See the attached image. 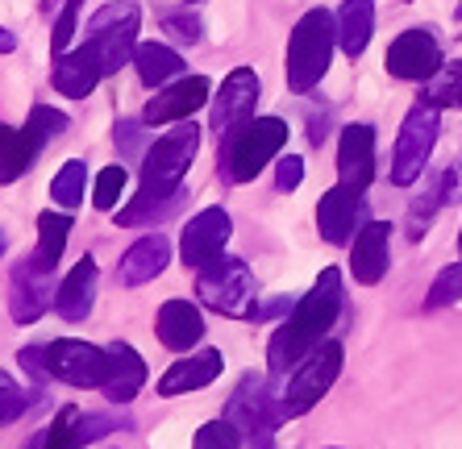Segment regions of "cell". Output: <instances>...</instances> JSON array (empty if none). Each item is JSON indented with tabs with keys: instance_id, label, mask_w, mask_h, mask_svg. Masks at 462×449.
I'll return each instance as SVG.
<instances>
[{
	"instance_id": "obj_1",
	"label": "cell",
	"mask_w": 462,
	"mask_h": 449,
	"mask_svg": "<svg viewBox=\"0 0 462 449\" xmlns=\"http://www.w3.org/2000/svg\"><path fill=\"white\" fill-rule=\"evenodd\" d=\"M196 150H200V129L192 121H175L142 159V188L138 196L117 213V224H151L175 213V204L183 200V175L192 167Z\"/></svg>"
},
{
	"instance_id": "obj_2",
	"label": "cell",
	"mask_w": 462,
	"mask_h": 449,
	"mask_svg": "<svg viewBox=\"0 0 462 449\" xmlns=\"http://www.w3.org/2000/svg\"><path fill=\"white\" fill-rule=\"evenodd\" d=\"M346 304V291H342V275L334 267L321 270L317 283L309 288V296L291 308V316L275 329L267 345V362H271V379H283L288 366H296L304 353H312L317 345L325 342V333L334 329L337 312Z\"/></svg>"
},
{
	"instance_id": "obj_3",
	"label": "cell",
	"mask_w": 462,
	"mask_h": 449,
	"mask_svg": "<svg viewBox=\"0 0 462 449\" xmlns=\"http://www.w3.org/2000/svg\"><path fill=\"white\" fill-rule=\"evenodd\" d=\"M337 46V17L325 9L304 13L288 38V87L296 96H309L312 87L325 79L329 59Z\"/></svg>"
},
{
	"instance_id": "obj_4",
	"label": "cell",
	"mask_w": 462,
	"mask_h": 449,
	"mask_svg": "<svg viewBox=\"0 0 462 449\" xmlns=\"http://www.w3.org/2000/svg\"><path fill=\"white\" fill-rule=\"evenodd\" d=\"M196 296L200 304L221 316H234V321H246L254 316V275L242 258H229V254H217L213 262L200 267L196 275Z\"/></svg>"
},
{
	"instance_id": "obj_5",
	"label": "cell",
	"mask_w": 462,
	"mask_h": 449,
	"mask_svg": "<svg viewBox=\"0 0 462 449\" xmlns=\"http://www.w3.org/2000/svg\"><path fill=\"white\" fill-rule=\"evenodd\" d=\"M337 371H342V345L337 342H321L312 353H304L300 362L291 366V379L288 387L280 391V417L283 420H296L304 412L321 404V396L334 387Z\"/></svg>"
},
{
	"instance_id": "obj_6",
	"label": "cell",
	"mask_w": 462,
	"mask_h": 449,
	"mask_svg": "<svg viewBox=\"0 0 462 449\" xmlns=\"http://www.w3.org/2000/svg\"><path fill=\"white\" fill-rule=\"evenodd\" d=\"M221 146H226V154H221L226 175L234 183H250L263 175V167H267L283 146H288V125H283L280 117H254L237 129L229 142H221Z\"/></svg>"
},
{
	"instance_id": "obj_7",
	"label": "cell",
	"mask_w": 462,
	"mask_h": 449,
	"mask_svg": "<svg viewBox=\"0 0 462 449\" xmlns=\"http://www.w3.org/2000/svg\"><path fill=\"white\" fill-rule=\"evenodd\" d=\"M138 25H142V13L129 0H113V5H105V9H97L88 17V46L100 54L105 75H117L125 63H134Z\"/></svg>"
},
{
	"instance_id": "obj_8",
	"label": "cell",
	"mask_w": 462,
	"mask_h": 449,
	"mask_svg": "<svg viewBox=\"0 0 462 449\" xmlns=\"http://www.w3.org/2000/svg\"><path fill=\"white\" fill-rule=\"evenodd\" d=\"M438 129H441L438 105L420 100V105L409 108V117L400 125L396 150H392V183H396V188H409V183L420 179L433 146H438Z\"/></svg>"
},
{
	"instance_id": "obj_9",
	"label": "cell",
	"mask_w": 462,
	"mask_h": 449,
	"mask_svg": "<svg viewBox=\"0 0 462 449\" xmlns=\"http://www.w3.org/2000/svg\"><path fill=\"white\" fill-rule=\"evenodd\" d=\"M42 371L67 387H84V391L97 387L100 391L108 379V345L100 350V345L76 342V337L51 342V345H42Z\"/></svg>"
},
{
	"instance_id": "obj_10",
	"label": "cell",
	"mask_w": 462,
	"mask_h": 449,
	"mask_svg": "<svg viewBox=\"0 0 462 449\" xmlns=\"http://www.w3.org/2000/svg\"><path fill=\"white\" fill-rule=\"evenodd\" d=\"M258 96H263V84L250 67H237V71L226 75L221 92L213 96V133L221 142H229L237 129L254 121V108H258Z\"/></svg>"
},
{
	"instance_id": "obj_11",
	"label": "cell",
	"mask_w": 462,
	"mask_h": 449,
	"mask_svg": "<svg viewBox=\"0 0 462 449\" xmlns=\"http://www.w3.org/2000/svg\"><path fill=\"white\" fill-rule=\"evenodd\" d=\"M387 75L396 79H425L430 84L433 75L441 71V46L430 30H404L396 42L387 46Z\"/></svg>"
},
{
	"instance_id": "obj_12",
	"label": "cell",
	"mask_w": 462,
	"mask_h": 449,
	"mask_svg": "<svg viewBox=\"0 0 462 449\" xmlns=\"http://www.w3.org/2000/svg\"><path fill=\"white\" fill-rule=\"evenodd\" d=\"M226 417L242 428V437H246L250 445H254V437H267L271 428H275V420H283L280 404H271L267 383H263L258 374H246V379L237 383V391L229 396Z\"/></svg>"
},
{
	"instance_id": "obj_13",
	"label": "cell",
	"mask_w": 462,
	"mask_h": 449,
	"mask_svg": "<svg viewBox=\"0 0 462 449\" xmlns=\"http://www.w3.org/2000/svg\"><path fill=\"white\" fill-rule=\"evenodd\" d=\"M229 237H234V221H229L226 208H205V213H196L188 221L180 237V254H183V267H205L213 262L217 254H226Z\"/></svg>"
},
{
	"instance_id": "obj_14",
	"label": "cell",
	"mask_w": 462,
	"mask_h": 449,
	"mask_svg": "<svg viewBox=\"0 0 462 449\" xmlns=\"http://www.w3.org/2000/svg\"><path fill=\"white\" fill-rule=\"evenodd\" d=\"M363 192H355V188H329V192L321 196V204H317V229H321V237L329 242V246H350L358 237V229H363Z\"/></svg>"
},
{
	"instance_id": "obj_15",
	"label": "cell",
	"mask_w": 462,
	"mask_h": 449,
	"mask_svg": "<svg viewBox=\"0 0 462 449\" xmlns=\"http://www.w3.org/2000/svg\"><path fill=\"white\" fill-rule=\"evenodd\" d=\"M208 92H213V84H208L205 75H188V79H180V84L159 87V96H151V105H146V113H142V121H146V125L188 121L196 108L208 105Z\"/></svg>"
},
{
	"instance_id": "obj_16",
	"label": "cell",
	"mask_w": 462,
	"mask_h": 449,
	"mask_svg": "<svg viewBox=\"0 0 462 449\" xmlns=\"http://www.w3.org/2000/svg\"><path fill=\"white\" fill-rule=\"evenodd\" d=\"M337 179L342 188L366 192L375 179V129L371 125H346L337 138Z\"/></svg>"
},
{
	"instance_id": "obj_17",
	"label": "cell",
	"mask_w": 462,
	"mask_h": 449,
	"mask_svg": "<svg viewBox=\"0 0 462 449\" xmlns=\"http://www.w3.org/2000/svg\"><path fill=\"white\" fill-rule=\"evenodd\" d=\"M105 79V67H100V54L92 46H79V50H63L54 54V67H51V84L59 96H71V100H88L97 92V84Z\"/></svg>"
},
{
	"instance_id": "obj_18",
	"label": "cell",
	"mask_w": 462,
	"mask_h": 449,
	"mask_svg": "<svg viewBox=\"0 0 462 449\" xmlns=\"http://www.w3.org/2000/svg\"><path fill=\"white\" fill-rule=\"evenodd\" d=\"M392 262V224L387 221H366L358 229V237L350 242V270L363 288H375L379 279L387 275Z\"/></svg>"
},
{
	"instance_id": "obj_19",
	"label": "cell",
	"mask_w": 462,
	"mask_h": 449,
	"mask_svg": "<svg viewBox=\"0 0 462 449\" xmlns=\"http://www.w3.org/2000/svg\"><path fill=\"white\" fill-rule=\"evenodd\" d=\"M97 279H100L97 258L84 254L76 267H71V275L59 283V291H54V312L71 325L88 321V312H92V304H97Z\"/></svg>"
},
{
	"instance_id": "obj_20",
	"label": "cell",
	"mask_w": 462,
	"mask_h": 449,
	"mask_svg": "<svg viewBox=\"0 0 462 449\" xmlns=\"http://www.w3.org/2000/svg\"><path fill=\"white\" fill-rule=\"evenodd\" d=\"M171 262V242L162 234H146L138 237L134 246L121 254L117 262V279L121 288H142V283H151V279L162 275V267Z\"/></svg>"
},
{
	"instance_id": "obj_21",
	"label": "cell",
	"mask_w": 462,
	"mask_h": 449,
	"mask_svg": "<svg viewBox=\"0 0 462 449\" xmlns=\"http://www.w3.org/2000/svg\"><path fill=\"white\" fill-rule=\"evenodd\" d=\"M142 387H146V362H142V353L134 350L129 342H113L108 345V379H105V391L108 404H134Z\"/></svg>"
},
{
	"instance_id": "obj_22",
	"label": "cell",
	"mask_w": 462,
	"mask_h": 449,
	"mask_svg": "<svg viewBox=\"0 0 462 449\" xmlns=\"http://www.w3.org/2000/svg\"><path fill=\"white\" fill-rule=\"evenodd\" d=\"M154 333H159V342L167 345V350L188 353L205 337V316H200V308L188 304V299H167L159 308V316H154Z\"/></svg>"
},
{
	"instance_id": "obj_23",
	"label": "cell",
	"mask_w": 462,
	"mask_h": 449,
	"mask_svg": "<svg viewBox=\"0 0 462 449\" xmlns=\"http://www.w3.org/2000/svg\"><path fill=\"white\" fill-rule=\"evenodd\" d=\"M51 304H54V283H51V275L33 270L30 262H17V267H13V296H9L13 321L33 325L46 308H51Z\"/></svg>"
},
{
	"instance_id": "obj_24",
	"label": "cell",
	"mask_w": 462,
	"mask_h": 449,
	"mask_svg": "<svg viewBox=\"0 0 462 449\" xmlns=\"http://www.w3.org/2000/svg\"><path fill=\"white\" fill-rule=\"evenodd\" d=\"M42 146H46V138L30 125V121H25L22 129L0 121V183L22 179V175L33 167V159L42 154Z\"/></svg>"
},
{
	"instance_id": "obj_25",
	"label": "cell",
	"mask_w": 462,
	"mask_h": 449,
	"mask_svg": "<svg viewBox=\"0 0 462 449\" xmlns=\"http://www.w3.org/2000/svg\"><path fill=\"white\" fill-rule=\"evenodd\" d=\"M221 366H226L221 350H200V353H192V358L175 362L171 371L159 379V396H188V391H200V387H208L217 374H221Z\"/></svg>"
},
{
	"instance_id": "obj_26",
	"label": "cell",
	"mask_w": 462,
	"mask_h": 449,
	"mask_svg": "<svg viewBox=\"0 0 462 449\" xmlns=\"http://www.w3.org/2000/svg\"><path fill=\"white\" fill-rule=\"evenodd\" d=\"M67 237H71V216L46 208V213L38 216V246H33V254L25 258V262H30L33 270L51 275V270L59 267L63 250H67Z\"/></svg>"
},
{
	"instance_id": "obj_27",
	"label": "cell",
	"mask_w": 462,
	"mask_h": 449,
	"mask_svg": "<svg viewBox=\"0 0 462 449\" xmlns=\"http://www.w3.org/2000/svg\"><path fill=\"white\" fill-rule=\"evenodd\" d=\"M375 33V0H346L337 9V46L346 59H358Z\"/></svg>"
},
{
	"instance_id": "obj_28",
	"label": "cell",
	"mask_w": 462,
	"mask_h": 449,
	"mask_svg": "<svg viewBox=\"0 0 462 449\" xmlns=\"http://www.w3.org/2000/svg\"><path fill=\"white\" fill-rule=\"evenodd\" d=\"M134 67H138V79L146 87H167L183 71V59H180V50H171V46H162V42H142L134 50Z\"/></svg>"
},
{
	"instance_id": "obj_29",
	"label": "cell",
	"mask_w": 462,
	"mask_h": 449,
	"mask_svg": "<svg viewBox=\"0 0 462 449\" xmlns=\"http://www.w3.org/2000/svg\"><path fill=\"white\" fill-rule=\"evenodd\" d=\"M51 196H54V204L59 208H79L84 204V196H88V162H79V159H67L63 162V171L51 179Z\"/></svg>"
},
{
	"instance_id": "obj_30",
	"label": "cell",
	"mask_w": 462,
	"mask_h": 449,
	"mask_svg": "<svg viewBox=\"0 0 462 449\" xmlns=\"http://www.w3.org/2000/svg\"><path fill=\"white\" fill-rule=\"evenodd\" d=\"M76 420H79V408H63V412L54 417V425L46 428V433H38V437H33V445H38V449H79Z\"/></svg>"
},
{
	"instance_id": "obj_31",
	"label": "cell",
	"mask_w": 462,
	"mask_h": 449,
	"mask_svg": "<svg viewBox=\"0 0 462 449\" xmlns=\"http://www.w3.org/2000/svg\"><path fill=\"white\" fill-rule=\"evenodd\" d=\"M192 449H242V428H237L229 417L208 420V425L196 428Z\"/></svg>"
},
{
	"instance_id": "obj_32",
	"label": "cell",
	"mask_w": 462,
	"mask_h": 449,
	"mask_svg": "<svg viewBox=\"0 0 462 449\" xmlns=\"http://www.w3.org/2000/svg\"><path fill=\"white\" fill-rule=\"evenodd\" d=\"M425 100H430V105H438V108H446V105H458L462 108V63L441 67V71L430 79Z\"/></svg>"
},
{
	"instance_id": "obj_33",
	"label": "cell",
	"mask_w": 462,
	"mask_h": 449,
	"mask_svg": "<svg viewBox=\"0 0 462 449\" xmlns=\"http://www.w3.org/2000/svg\"><path fill=\"white\" fill-rule=\"evenodd\" d=\"M458 299H462V262H450V267L433 279L430 296H425V308H450Z\"/></svg>"
},
{
	"instance_id": "obj_34",
	"label": "cell",
	"mask_w": 462,
	"mask_h": 449,
	"mask_svg": "<svg viewBox=\"0 0 462 449\" xmlns=\"http://www.w3.org/2000/svg\"><path fill=\"white\" fill-rule=\"evenodd\" d=\"M125 167H105V171L97 175V188H92V204H97L100 213H113L121 200V192H125Z\"/></svg>"
},
{
	"instance_id": "obj_35",
	"label": "cell",
	"mask_w": 462,
	"mask_h": 449,
	"mask_svg": "<svg viewBox=\"0 0 462 449\" xmlns=\"http://www.w3.org/2000/svg\"><path fill=\"white\" fill-rule=\"evenodd\" d=\"M25 408H30V391H22V383H17L13 374L0 371V425L17 420Z\"/></svg>"
},
{
	"instance_id": "obj_36",
	"label": "cell",
	"mask_w": 462,
	"mask_h": 449,
	"mask_svg": "<svg viewBox=\"0 0 462 449\" xmlns=\"http://www.w3.org/2000/svg\"><path fill=\"white\" fill-rule=\"evenodd\" d=\"M113 428H125V420L121 417H113V412H79V420H76V437H79V445H88V441H100L105 433H113Z\"/></svg>"
},
{
	"instance_id": "obj_37",
	"label": "cell",
	"mask_w": 462,
	"mask_h": 449,
	"mask_svg": "<svg viewBox=\"0 0 462 449\" xmlns=\"http://www.w3.org/2000/svg\"><path fill=\"white\" fill-rule=\"evenodd\" d=\"M79 5H84V0H67V5H63V13L54 17V30H51V50H54V54H63L67 46H71V38H76Z\"/></svg>"
},
{
	"instance_id": "obj_38",
	"label": "cell",
	"mask_w": 462,
	"mask_h": 449,
	"mask_svg": "<svg viewBox=\"0 0 462 449\" xmlns=\"http://www.w3.org/2000/svg\"><path fill=\"white\" fill-rule=\"evenodd\" d=\"M30 125L51 142V138H59V133H67V113H59V108H51V105H33L30 108Z\"/></svg>"
},
{
	"instance_id": "obj_39",
	"label": "cell",
	"mask_w": 462,
	"mask_h": 449,
	"mask_svg": "<svg viewBox=\"0 0 462 449\" xmlns=\"http://www.w3.org/2000/svg\"><path fill=\"white\" fill-rule=\"evenodd\" d=\"M162 25H167V33H171L175 42H188V46L200 42V30H205L196 13H171V17H167Z\"/></svg>"
},
{
	"instance_id": "obj_40",
	"label": "cell",
	"mask_w": 462,
	"mask_h": 449,
	"mask_svg": "<svg viewBox=\"0 0 462 449\" xmlns=\"http://www.w3.org/2000/svg\"><path fill=\"white\" fill-rule=\"evenodd\" d=\"M300 179H304V159H296V154L280 159V167H275V188H280V192H296Z\"/></svg>"
},
{
	"instance_id": "obj_41",
	"label": "cell",
	"mask_w": 462,
	"mask_h": 449,
	"mask_svg": "<svg viewBox=\"0 0 462 449\" xmlns=\"http://www.w3.org/2000/svg\"><path fill=\"white\" fill-rule=\"evenodd\" d=\"M142 121H117V150L125 154V159H134L138 154V146H142Z\"/></svg>"
},
{
	"instance_id": "obj_42",
	"label": "cell",
	"mask_w": 462,
	"mask_h": 449,
	"mask_svg": "<svg viewBox=\"0 0 462 449\" xmlns=\"http://www.w3.org/2000/svg\"><path fill=\"white\" fill-rule=\"evenodd\" d=\"M441 204H462V159L441 175Z\"/></svg>"
},
{
	"instance_id": "obj_43",
	"label": "cell",
	"mask_w": 462,
	"mask_h": 449,
	"mask_svg": "<svg viewBox=\"0 0 462 449\" xmlns=\"http://www.w3.org/2000/svg\"><path fill=\"white\" fill-rule=\"evenodd\" d=\"M13 50H17V38H13V30L0 25V54H13Z\"/></svg>"
},
{
	"instance_id": "obj_44",
	"label": "cell",
	"mask_w": 462,
	"mask_h": 449,
	"mask_svg": "<svg viewBox=\"0 0 462 449\" xmlns=\"http://www.w3.org/2000/svg\"><path fill=\"white\" fill-rule=\"evenodd\" d=\"M0 254H5V234H0Z\"/></svg>"
},
{
	"instance_id": "obj_45",
	"label": "cell",
	"mask_w": 462,
	"mask_h": 449,
	"mask_svg": "<svg viewBox=\"0 0 462 449\" xmlns=\"http://www.w3.org/2000/svg\"><path fill=\"white\" fill-rule=\"evenodd\" d=\"M458 250H462V234H458Z\"/></svg>"
},
{
	"instance_id": "obj_46",
	"label": "cell",
	"mask_w": 462,
	"mask_h": 449,
	"mask_svg": "<svg viewBox=\"0 0 462 449\" xmlns=\"http://www.w3.org/2000/svg\"><path fill=\"white\" fill-rule=\"evenodd\" d=\"M188 5H200V0H188Z\"/></svg>"
},
{
	"instance_id": "obj_47",
	"label": "cell",
	"mask_w": 462,
	"mask_h": 449,
	"mask_svg": "<svg viewBox=\"0 0 462 449\" xmlns=\"http://www.w3.org/2000/svg\"><path fill=\"white\" fill-rule=\"evenodd\" d=\"M458 17H462V5H458Z\"/></svg>"
},
{
	"instance_id": "obj_48",
	"label": "cell",
	"mask_w": 462,
	"mask_h": 449,
	"mask_svg": "<svg viewBox=\"0 0 462 449\" xmlns=\"http://www.w3.org/2000/svg\"><path fill=\"white\" fill-rule=\"evenodd\" d=\"M30 449H38V445H33V441H30Z\"/></svg>"
}]
</instances>
